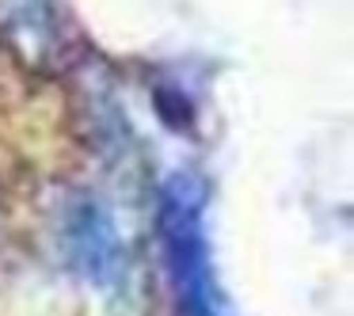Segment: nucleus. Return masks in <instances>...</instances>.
<instances>
[{"mask_svg": "<svg viewBox=\"0 0 354 316\" xmlns=\"http://www.w3.org/2000/svg\"><path fill=\"white\" fill-rule=\"evenodd\" d=\"M164 236H168L171 275L179 282V297H187L191 316H221L217 301L209 297V270H206V244L198 229V206L187 198L183 187H171L164 198Z\"/></svg>", "mask_w": 354, "mask_h": 316, "instance_id": "obj_1", "label": "nucleus"}]
</instances>
